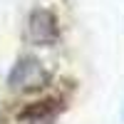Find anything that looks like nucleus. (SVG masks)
<instances>
[{"label": "nucleus", "mask_w": 124, "mask_h": 124, "mask_svg": "<svg viewBox=\"0 0 124 124\" xmlns=\"http://www.w3.org/2000/svg\"><path fill=\"white\" fill-rule=\"evenodd\" d=\"M47 85H50V72L32 57L20 60L13 67L10 77H8V87L13 92H23V94H27V92H40Z\"/></svg>", "instance_id": "nucleus-1"}, {"label": "nucleus", "mask_w": 124, "mask_h": 124, "mask_svg": "<svg viewBox=\"0 0 124 124\" xmlns=\"http://www.w3.org/2000/svg\"><path fill=\"white\" fill-rule=\"evenodd\" d=\"M60 37V30H57V17L45 8H37L30 13L27 17V40L32 45H40V47H47L57 42Z\"/></svg>", "instance_id": "nucleus-2"}]
</instances>
